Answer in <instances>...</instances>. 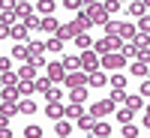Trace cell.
I'll use <instances>...</instances> for the list:
<instances>
[{
    "mask_svg": "<svg viewBox=\"0 0 150 138\" xmlns=\"http://www.w3.org/2000/svg\"><path fill=\"white\" fill-rule=\"evenodd\" d=\"M123 138H138V126H132V123H123Z\"/></svg>",
    "mask_w": 150,
    "mask_h": 138,
    "instance_id": "40",
    "label": "cell"
},
{
    "mask_svg": "<svg viewBox=\"0 0 150 138\" xmlns=\"http://www.w3.org/2000/svg\"><path fill=\"white\" fill-rule=\"evenodd\" d=\"M0 114H3V117H15L18 114V105L15 102H0Z\"/></svg>",
    "mask_w": 150,
    "mask_h": 138,
    "instance_id": "26",
    "label": "cell"
},
{
    "mask_svg": "<svg viewBox=\"0 0 150 138\" xmlns=\"http://www.w3.org/2000/svg\"><path fill=\"white\" fill-rule=\"evenodd\" d=\"M132 117H135V114H132L129 108H120V111H117V120H120V123H132Z\"/></svg>",
    "mask_w": 150,
    "mask_h": 138,
    "instance_id": "41",
    "label": "cell"
},
{
    "mask_svg": "<svg viewBox=\"0 0 150 138\" xmlns=\"http://www.w3.org/2000/svg\"><path fill=\"white\" fill-rule=\"evenodd\" d=\"M45 66H48V75H45V78L51 81V84H60V81H63L66 72H63V66H60V63H45Z\"/></svg>",
    "mask_w": 150,
    "mask_h": 138,
    "instance_id": "7",
    "label": "cell"
},
{
    "mask_svg": "<svg viewBox=\"0 0 150 138\" xmlns=\"http://www.w3.org/2000/svg\"><path fill=\"white\" fill-rule=\"evenodd\" d=\"M78 69H81L84 75L96 72V69H99V57H96L93 51H81V54H78Z\"/></svg>",
    "mask_w": 150,
    "mask_h": 138,
    "instance_id": "3",
    "label": "cell"
},
{
    "mask_svg": "<svg viewBox=\"0 0 150 138\" xmlns=\"http://www.w3.org/2000/svg\"><path fill=\"white\" fill-rule=\"evenodd\" d=\"M123 63H126V57L120 51H111V54H102L99 57V69H108V72H120Z\"/></svg>",
    "mask_w": 150,
    "mask_h": 138,
    "instance_id": "1",
    "label": "cell"
},
{
    "mask_svg": "<svg viewBox=\"0 0 150 138\" xmlns=\"http://www.w3.org/2000/svg\"><path fill=\"white\" fill-rule=\"evenodd\" d=\"M24 27H27V33L39 30V15H27V18H24Z\"/></svg>",
    "mask_w": 150,
    "mask_h": 138,
    "instance_id": "37",
    "label": "cell"
},
{
    "mask_svg": "<svg viewBox=\"0 0 150 138\" xmlns=\"http://www.w3.org/2000/svg\"><path fill=\"white\" fill-rule=\"evenodd\" d=\"M69 99H72V105H81L87 99V87H75V90H69Z\"/></svg>",
    "mask_w": 150,
    "mask_h": 138,
    "instance_id": "19",
    "label": "cell"
},
{
    "mask_svg": "<svg viewBox=\"0 0 150 138\" xmlns=\"http://www.w3.org/2000/svg\"><path fill=\"white\" fill-rule=\"evenodd\" d=\"M120 54L123 57H138V48H135V42H126V45L120 48Z\"/></svg>",
    "mask_w": 150,
    "mask_h": 138,
    "instance_id": "38",
    "label": "cell"
},
{
    "mask_svg": "<svg viewBox=\"0 0 150 138\" xmlns=\"http://www.w3.org/2000/svg\"><path fill=\"white\" fill-rule=\"evenodd\" d=\"M63 81H66L69 90H75V87H87V75L84 72H69V75H63Z\"/></svg>",
    "mask_w": 150,
    "mask_h": 138,
    "instance_id": "6",
    "label": "cell"
},
{
    "mask_svg": "<svg viewBox=\"0 0 150 138\" xmlns=\"http://www.w3.org/2000/svg\"><path fill=\"white\" fill-rule=\"evenodd\" d=\"M12 15H15V21L18 18H27V15H33V6L24 3V0H21V3H12Z\"/></svg>",
    "mask_w": 150,
    "mask_h": 138,
    "instance_id": "9",
    "label": "cell"
},
{
    "mask_svg": "<svg viewBox=\"0 0 150 138\" xmlns=\"http://www.w3.org/2000/svg\"><path fill=\"white\" fill-rule=\"evenodd\" d=\"M108 138H111V135H108Z\"/></svg>",
    "mask_w": 150,
    "mask_h": 138,
    "instance_id": "49",
    "label": "cell"
},
{
    "mask_svg": "<svg viewBox=\"0 0 150 138\" xmlns=\"http://www.w3.org/2000/svg\"><path fill=\"white\" fill-rule=\"evenodd\" d=\"M42 96H45V99H48V102H60V99H63V90H57V87H54V84H51V87H48V90H45V93H42Z\"/></svg>",
    "mask_w": 150,
    "mask_h": 138,
    "instance_id": "25",
    "label": "cell"
},
{
    "mask_svg": "<svg viewBox=\"0 0 150 138\" xmlns=\"http://www.w3.org/2000/svg\"><path fill=\"white\" fill-rule=\"evenodd\" d=\"M108 78H105V72L102 69H96V72H90V75H87V87H102Z\"/></svg>",
    "mask_w": 150,
    "mask_h": 138,
    "instance_id": "14",
    "label": "cell"
},
{
    "mask_svg": "<svg viewBox=\"0 0 150 138\" xmlns=\"http://www.w3.org/2000/svg\"><path fill=\"white\" fill-rule=\"evenodd\" d=\"M90 135H96V138H108L111 135V126L105 120H93V129H90Z\"/></svg>",
    "mask_w": 150,
    "mask_h": 138,
    "instance_id": "11",
    "label": "cell"
},
{
    "mask_svg": "<svg viewBox=\"0 0 150 138\" xmlns=\"http://www.w3.org/2000/svg\"><path fill=\"white\" fill-rule=\"evenodd\" d=\"M78 33H84V27H81V21L75 18V21L60 24V27H57V33H54V39H60V42H63V39H75Z\"/></svg>",
    "mask_w": 150,
    "mask_h": 138,
    "instance_id": "2",
    "label": "cell"
},
{
    "mask_svg": "<svg viewBox=\"0 0 150 138\" xmlns=\"http://www.w3.org/2000/svg\"><path fill=\"white\" fill-rule=\"evenodd\" d=\"M15 105H18V114H36V102L33 99H21Z\"/></svg>",
    "mask_w": 150,
    "mask_h": 138,
    "instance_id": "18",
    "label": "cell"
},
{
    "mask_svg": "<svg viewBox=\"0 0 150 138\" xmlns=\"http://www.w3.org/2000/svg\"><path fill=\"white\" fill-rule=\"evenodd\" d=\"M108 114H114V105H111L108 99H105V102H93V105H90V117H93V120H102V117H108Z\"/></svg>",
    "mask_w": 150,
    "mask_h": 138,
    "instance_id": "5",
    "label": "cell"
},
{
    "mask_svg": "<svg viewBox=\"0 0 150 138\" xmlns=\"http://www.w3.org/2000/svg\"><path fill=\"white\" fill-rule=\"evenodd\" d=\"M84 3H78V0H66V9H81Z\"/></svg>",
    "mask_w": 150,
    "mask_h": 138,
    "instance_id": "46",
    "label": "cell"
},
{
    "mask_svg": "<svg viewBox=\"0 0 150 138\" xmlns=\"http://www.w3.org/2000/svg\"><path fill=\"white\" fill-rule=\"evenodd\" d=\"M102 27H105V36H111V39H114V36H117V30H120V21H105Z\"/></svg>",
    "mask_w": 150,
    "mask_h": 138,
    "instance_id": "34",
    "label": "cell"
},
{
    "mask_svg": "<svg viewBox=\"0 0 150 138\" xmlns=\"http://www.w3.org/2000/svg\"><path fill=\"white\" fill-rule=\"evenodd\" d=\"M60 66H63V72L69 75V72H78V57H63V60H60Z\"/></svg>",
    "mask_w": 150,
    "mask_h": 138,
    "instance_id": "20",
    "label": "cell"
},
{
    "mask_svg": "<svg viewBox=\"0 0 150 138\" xmlns=\"http://www.w3.org/2000/svg\"><path fill=\"white\" fill-rule=\"evenodd\" d=\"M9 36L15 39V45H24V42H27V27H24V24H12Z\"/></svg>",
    "mask_w": 150,
    "mask_h": 138,
    "instance_id": "8",
    "label": "cell"
},
{
    "mask_svg": "<svg viewBox=\"0 0 150 138\" xmlns=\"http://www.w3.org/2000/svg\"><path fill=\"white\" fill-rule=\"evenodd\" d=\"M45 51H63V42H60V39H54V36H51V39L45 42Z\"/></svg>",
    "mask_w": 150,
    "mask_h": 138,
    "instance_id": "39",
    "label": "cell"
},
{
    "mask_svg": "<svg viewBox=\"0 0 150 138\" xmlns=\"http://www.w3.org/2000/svg\"><path fill=\"white\" fill-rule=\"evenodd\" d=\"M3 36H9V27H6V24H0V39H3Z\"/></svg>",
    "mask_w": 150,
    "mask_h": 138,
    "instance_id": "48",
    "label": "cell"
},
{
    "mask_svg": "<svg viewBox=\"0 0 150 138\" xmlns=\"http://www.w3.org/2000/svg\"><path fill=\"white\" fill-rule=\"evenodd\" d=\"M15 90H18V96H30L33 93V81H18Z\"/></svg>",
    "mask_w": 150,
    "mask_h": 138,
    "instance_id": "31",
    "label": "cell"
},
{
    "mask_svg": "<svg viewBox=\"0 0 150 138\" xmlns=\"http://www.w3.org/2000/svg\"><path fill=\"white\" fill-rule=\"evenodd\" d=\"M81 114H84L81 105H69V108H63V117H66V120H78Z\"/></svg>",
    "mask_w": 150,
    "mask_h": 138,
    "instance_id": "23",
    "label": "cell"
},
{
    "mask_svg": "<svg viewBox=\"0 0 150 138\" xmlns=\"http://www.w3.org/2000/svg\"><path fill=\"white\" fill-rule=\"evenodd\" d=\"M123 102H126V108L132 111V114H138V111L144 108V99H141L138 93H132V96H126V99H123Z\"/></svg>",
    "mask_w": 150,
    "mask_h": 138,
    "instance_id": "12",
    "label": "cell"
},
{
    "mask_svg": "<svg viewBox=\"0 0 150 138\" xmlns=\"http://www.w3.org/2000/svg\"><path fill=\"white\" fill-rule=\"evenodd\" d=\"M123 99H126V93H123V90H111L108 102H111V105H117V102H123Z\"/></svg>",
    "mask_w": 150,
    "mask_h": 138,
    "instance_id": "42",
    "label": "cell"
},
{
    "mask_svg": "<svg viewBox=\"0 0 150 138\" xmlns=\"http://www.w3.org/2000/svg\"><path fill=\"white\" fill-rule=\"evenodd\" d=\"M3 72H12V60L9 57H0V75Z\"/></svg>",
    "mask_w": 150,
    "mask_h": 138,
    "instance_id": "43",
    "label": "cell"
},
{
    "mask_svg": "<svg viewBox=\"0 0 150 138\" xmlns=\"http://www.w3.org/2000/svg\"><path fill=\"white\" fill-rule=\"evenodd\" d=\"M0 138H12V132H9L6 126H0Z\"/></svg>",
    "mask_w": 150,
    "mask_h": 138,
    "instance_id": "47",
    "label": "cell"
},
{
    "mask_svg": "<svg viewBox=\"0 0 150 138\" xmlns=\"http://www.w3.org/2000/svg\"><path fill=\"white\" fill-rule=\"evenodd\" d=\"M147 66H150V63H147V57H138V60L129 66V72L135 75V78H144V75H147Z\"/></svg>",
    "mask_w": 150,
    "mask_h": 138,
    "instance_id": "10",
    "label": "cell"
},
{
    "mask_svg": "<svg viewBox=\"0 0 150 138\" xmlns=\"http://www.w3.org/2000/svg\"><path fill=\"white\" fill-rule=\"evenodd\" d=\"M75 126H78L81 132H90V129H93V117H90V114H81L78 120H75Z\"/></svg>",
    "mask_w": 150,
    "mask_h": 138,
    "instance_id": "22",
    "label": "cell"
},
{
    "mask_svg": "<svg viewBox=\"0 0 150 138\" xmlns=\"http://www.w3.org/2000/svg\"><path fill=\"white\" fill-rule=\"evenodd\" d=\"M9 60H27V45H12V57Z\"/></svg>",
    "mask_w": 150,
    "mask_h": 138,
    "instance_id": "28",
    "label": "cell"
},
{
    "mask_svg": "<svg viewBox=\"0 0 150 138\" xmlns=\"http://www.w3.org/2000/svg\"><path fill=\"white\" fill-rule=\"evenodd\" d=\"M123 87H126V75L111 72V90H123Z\"/></svg>",
    "mask_w": 150,
    "mask_h": 138,
    "instance_id": "24",
    "label": "cell"
},
{
    "mask_svg": "<svg viewBox=\"0 0 150 138\" xmlns=\"http://www.w3.org/2000/svg\"><path fill=\"white\" fill-rule=\"evenodd\" d=\"M45 114L51 120H63V105H60V102H48L45 105Z\"/></svg>",
    "mask_w": 150,
    "mask_h": 138,
    "instance_id": "15",
    "label": "cell"
},
{
    "mask_svg": "<svg viewBox=\"0 0 150 138\" xmlns=\"http://www.w3.org/2000/svg\"><path fill=\"white\" fill-rule=\"evenodd\" d=\"M147 93H150V84H147V81H141V90H138V96H141V99H147Z\"/></svg>",
    "mask_w": 150,
    "mask_h": 138,
    "instance_id": "44",
    "label": "cell"
},
{
    "mask_svg": "<svg viewBox=\"0 0 150 138\" xmlns=\"http://www.w3.org/2000/svg\"><path fill=\"white\" fill-rule=\"evenodd\" d=\"M117 36H123V39H135V27H132V24H120Z\"/></svg>",
    "mask_w": 150,
    "mask_h": 138,
    "instance_id": "35",
    "label": "cell"
},
{
    "mask_svg": "<svg viewBox=\"0 0 150 138\" xmlns=\"http://www.w3.org/2000/svg\"><path fill=\"white\" fill-rule=\"evenodd\" d=\"M24 138H42V126H36V123H30V126L24 129Z\"/></svg>",
    "mask_w": 150,
    "mask_h": 138,
    "instance_id": "36",
    "label": "cell"
},
{
    "mask_svg": "<svg viewBox=\"0 0 150 138\" xmlns=\"http://www.w3.org/2000/svg\"><path fill=\"white\" fill-rule=\"evenodd\" d=\"M54 123H57V126H54L57 129V138H69L72 135V123L69 120H54Z\"/></svg>",
    "mask_w": 150,
    "mask_h": 138,
    "instance_id": "17",
    "label": "cell"
},
{
    "mask_svg": "<svg viewBox=\"0 0 150 138\" xmlns=\"http://www.w3.org/2000/svg\"><path fill=\"white\" fill-rule=\"evenodd\" d=\"M138 30H141V36H147V18H138Z\"/></svg>",
    "mask_w": 150,
    "mask_h": 138,
    "instance_id": "45",
    "label": "cell"
},
{
    "mask_svg": "<svg viewBox=\"0 0 150 138\" xmlns=\"http://www.w3.org/2000/svg\"><path fill=\"white\" fill-rule=\"evenodd\" d=\"M36 9H39V15H51V12H54V0H42V3H36Z\"/></svg>",
    "mask_w": 150,
    "mask_h": 138,
    "instance_id": "27",
    "label": "cell"
},
{
    "mask_svg": "<svg viewBox=\"0 0 150 138\" xmlns=\"http://www.w3.org/2000/svg\"><path fill=\"white\" fill-rule=\"evenodd\" d=\"M39 27H42L45 33H57V27H60V21L48 15V18H39Z\"/></svg>",
    "mask_w": 150,
    "mask_h": 138,
    "instance_id": "16",
    "label": "cell"
},
{
    "mask_svg": "<svg viewBox=\"0 0 150 138\" xmlns=\"http://www.w3.org/2000/svg\"><path fill=\"white\" fill-rule=\"evenodd\" d=\"M0 84H3V87H15L18 84V75L15 72H3V75H0Z\"/></svg>",
    "mask_w": 150,
    "mask_h": 138,
    "instance_id": "29",
    "label": "cell"
},
{
    "mask_svg": "<svg viewBox=\"0 0 150 138\" xmlns=\"http://www.w3.org/2000/svg\"><path fill=\"white\" fill-rule=\"evenodd\" d=\"M48 87H51V81H48V78H33V93H45Z\"/></svg>",
    "mask_w": 150,
    "mask_h": 138,
    "instance_id": "30",
    "label": "cell"
},
{
    "mask_svg": "<svg viewBox=\"0 0 150 138\" xmlns=\"http://www.w3.org/2000/svg\"><path fill=\"white\" fill-rule=\"evenodd\" d=\"M18 81H33L36 78V66H30V63H24V66H18Z\"/></svg>",
    "mask_w": 150,
    "mask_h": 138,
    "instance_id": "13",
    "label": "cell"
},
{
    "mask_svg": "<svg viewBox=\"0 0 150 138\" xmlns=\"http://www.w3.org/2000/svg\"><path fill=\"white\" fill-rule=\"evenodd\" d=\"M117 48H120V39H117V36H114V39H111V36H105V39L93 42V48H90V51L99 57V54H111V51H117Z\"/></svg>",
    "mask_w": 150,
    "mask_h": 138,
    "instance_id": "4",
    "label": "cell"
},
{
    "mask_svg": "<svg viewBox=\"0 0 150 138\" xmlns=\"http://www.w3.org/2000/svg\"><path fill=\"white\" fill-rule=\"evenodd\" d=\"M75 45H78L81 51H90V48H93V39H90L87 33H78V36H75Z\"/></svg>",
    "mask_w": 150,
    "mask_h": 138,
    "instance_id": "21",
    "label": "cell"
},
{
    "mask_svg": "<svg viewBox=\"0 0 150 138\" xmlns=\"http://www.w3.org/2000/svg\"><path fill=\"white\" fill-rule=\"evenodd\" d=\"M129 12H132L135 18H147V6L144 3H129Z\"/></svg>",
    "mask_w": 150,
    "mask_h": 138,
    "instance_id": "32",
    "label": "cell"
},
{
    "mask_svg": "<svg viewBox=\"0 0 150 138\" xmlns=\"http://www.w3.org/2000/svg\"><path fill=\"white\" fill-rule=\"evenodd\" d=\"M0 96H3V102H18V90H15V87H3Z\"/></svg>",
    "mask_w": 150,
    "mask_h": 138,
    "instance_id": "33",
    "label": "cell"
}]
</instances>
